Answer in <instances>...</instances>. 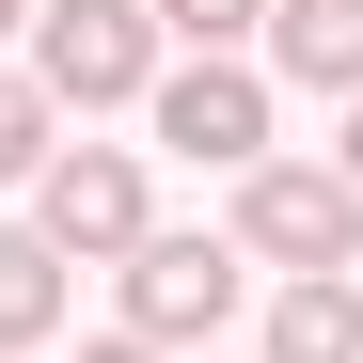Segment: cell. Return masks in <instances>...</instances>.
Instances as JSON below:
<instances>
[{
	"label": "cell",
	"instance_id": "obj_1",
	"mask_svg": "<svg viewBox=\"0 0 363 363\" xmlns=\"http://www.w3.org/2000/svg\"><path fill=\"white\" fill-rule=\"evenodd\" d=\"M347 253H363V190L332 158H253V174H237V269L347 284Z\"/></svg>",
	"mask_w": 363,
	"mask_h": 363
},
{
	"label": "cell",
	"instance_id": "obj_2",
	"mask_svg": "<svg viewBox=\"0 0 363 363\" xmlns=\"http://www.w3.org/2000/svg\"><path fill=\"white\" fill-rule=\"evenodd\" d=\"M32 95L48 111L158 95V16H143V0H32Z\"/></svg>",
	"mask_w": 363,
	"mask_h": 363
},
{
	"label": "cell",
	"instance_id": "obj_3",
	"mask_svg": "<svg viewBox=\"0 0 363 363\" xmlns=\"http://www.w3.org/2000/svg\"><path fill=\"white\" fill-rule=\"evenodd\" d=\"M32 237H48V253H64V269H127L143 253V158L127 143H48V174H32Z\"/></svg>",
	"mask_w": 363,
	"mask_h": 363
},
{
	"label": "cell",
	"instance_id": "obj_4",
	"mask_svg": "<svg viewBox=\"0 0 363 363\" xmlns=\"http://www.w3.org/2000/svg\"><path fill=\"white\" fill-rule=\"evenodd\" d=\"M237 284H253L237 237H143V253H127V332L174 363V347H206V332L237 316Z\"/></svg>",
	"mask_w": 363,
	"mask_h": 363
},
{
	"label": "cell",
	"instance_id": "obj_5",
	"mask_svg": "<svg viewBox=\"0 0 363 363\" xmlns=\"http://www.w3.org/2000/svg\"><path fill=\"white\" fill-rule=\"evenodd\" d=\"M143 111H158V143L206 158V174H253V158H269V79H253V64H158Z\"/></svg>",
	"mask_w": 363,
	"mask_h": 363
},
{
	"label": "cell",
	"instance_id": "obj_6",
	"mask_svg": "<svg viewBox=\"0 0 363 363\" xmlns=\"http://www.w3.org/2000/svg\"><path fill=\"white\" fill-rule=\"evenodd\" d=\"M269 64L300 95H363V0H269Z\"/></svg>",
	"mask_w": 363,
	"mask_h": 363
},
{
	"label": "cell",
	"instance_id": "obj_7",
	"mask_svg": "<svg viewBox=\"0 0 363 363\" xmlns=\"http://www.w3.org/2000/svg\"><path fill=\"white\" fill-rule=\"evenodd\" d=\"M64 300H79V284H64V253L16 221V237H0V363H32L48 332H64Z\"/></svg>",
	"mask_w": 363,
	"mask_h": 363
},
{
	"label": "cell",
	"instance_id": "obj_8",
	"mask_svg": "<svg viewBox=\"0 0 363 363\" xmlns=\"http://www.w3.org/2000/svg\"><path fill=\"white\" fill-rule=\"evenodd\" d=\"M269 363H363V284H284L269 300Z\"/></svg>",
	"mask_w": 363,
	"mask_h": 363
},
{
	"label": "cell",
	"instance_id": "obj_9",
	"mask_svg": "<svg viewBox=\"0 0 363 363\" xmlns=\"http://www.w3.org/2000/svg\"><path fill=\"white\" fill-rule=\"evenodd\" d=\"M158 16V48H190V64H237V48L269 32V0H143Z\"/></svg>",
	"mask_w": 363,
	"mask_h": 363
},
{
	"label": "cell",
	"instance_id": "obj_10",
	"mask_svg": "<svg viewBox=\"0 0 363 363\" xmlns=\"http://www.w3.org/2000/svg\"><path fill=\"white\" fill-rule=\"evenodd\" d=\"M48 143H64V111H48L32 79H0V190H32V174H48Z\"/></svg>",
	"mask_w": 363,
	"mask_h": 363
},
{
	"label": "cell",
	"instance_id": "obj_11",
	"mask_svg": "<svg viewBox=\"0 0 363 363\" xmlns=\"http://www.w3.org/2000/svg\"><path fill=\"white\" fill-rule=\"evenodd\" d=\"M79 363H158V347H143V332H95V347H79Z\"/></svg>",
	"mask_w": 363,
	"mask_h": 363
},
{
	"label": "cell",
	"instance_id": "obj_12",
	"mask_svg": "<svg viewBox=\"0 0 363 363\" xmlns=\"http://www.w3.org/2000/svg\"><path fill=\"white\" fill-rule=\"evenodd\" d=\"M332 174H347V190H363V95H347V143H332Z\"/></svg>",
	"mask_w": 363,
	"mask_h": 363
},
{
	"label": "cell",
	"instance_id": "obj_13",
	"mask_svg": "<svg viewBox=\"0 0 363 363\" xmlns=\"http://www.w3.org/2000/svg\"><path fill=\"white\" fill-rule=\"evenodd\" d=\"M16 32H32V0H0V48H16Z\"/></svg>",
	"mask_w": 363,
	"mask_h": 363
}]
</instances>
